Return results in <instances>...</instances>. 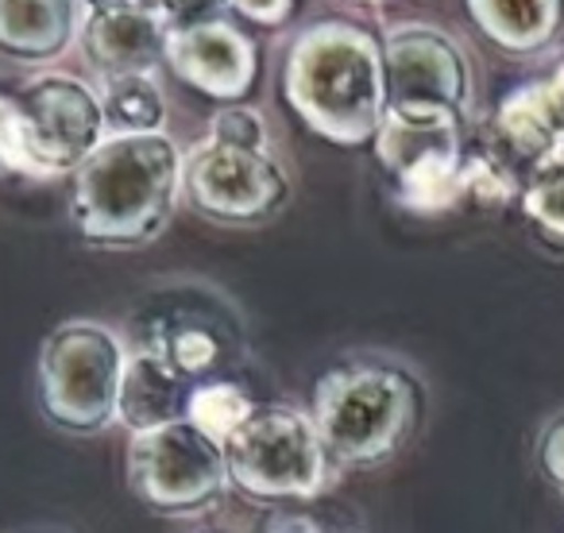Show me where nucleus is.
Segmentation results:
<instances>
[{
	"mask_svg": "<svg viewBox=\"0 0 564 533\" xmlns=\"http://www.w3.org/2000/svg\"><path fill=\"white\" fill-rule=\"evenodd\" d=\"M182 163L166 132H120L74 171L70 213L97 248H140L155 240L182 197Z\"/></svg>",
	"mask_w": 564,
	"mask_h": 533,
	"instance_id": "f257e3e1",
	"label": "nucleus"
},
{
	"mask_svg": "<svg viewBox=\"0 0 564 533\" xmlns=\"http://www.w3.org/2000/svg\"><path fill=\"white\" fill-rule=\"evenodd\" d=\"M286 101L317 135L368 143L387 117L383 51L352 24H317L286 58Z\"/></svg>",
	"mask_w": 564,
	"mask_h": 533,
	"instance_id": "f03ea898",
	"label": "nucleus"
},
{
	"mask_svg": "<svg viewBox=\"0 0 564 533\" xmlns=\"http://www.w3.org/2000/svg\"><path fill=\"white\" fill-rule=\"evenodd\" d=\"M417 383L387 363H345L314 391V425L333 464H379L417 425Z\"/></svg>",
	"mask_w": 564,
	"mask_h": 533,
	"instance_id": "7ed1b4c3",
	"label": "nucleus"
},
{
	"mask_svg": "<svg viewBox=\"0 0 564 533\" xmlns=\"http://www.w3.org/2000/svg\"><path fill=\"white\" fill-rule=\"evenodd\" d=\"M128 345L101 322L74 317L47 333L40 348V399L51 425L97 437L117 422Z\"/></svg>",
	"mask_w": 564,
	"mask_h": 533,
	"instance_id": "20e7f679",
	"label": "nucleus"
},
{
	"mask_svg": "<svg viewBox=\"0 0 564 533\" xmlns=\"http://www.w3.org/2000/svg\"><path fill=\"white\" fill-rule=\"evenodd\" d=\"M228 479L248 499H317L329 487L333 460L314 425V414L299 406H256L225 445Z\"/></svg>",
	"mask_w": 564,
	"mask_h": 533,
	"instance_id": "39448f33",
	"label": "nucleus"
},
{
	"mask_svg": "<svg viewBox=\"0 0 564 533\" xmlns=\"http://www.w3.org/2000/svg\"><path fill=\"white\" fill-rule=\"evenodd\" d=\"M464 120L433 109H387L376 155L394 178V194L414 213H445L464 197Z\"/></svg>",
	"mask_w": 564,
	"mask_h": 533,
	"instance_id": "423d86ee",
	"label": "nucleus"
},
{
	"mask_svg": "<svg viewBox=\"0 0 564 533\" xmlns=\"http://www.w3.org/2000/svg\"><path fill=\"white\" fill-rule=\"evenodd\" d=\"M128 483L151 510L171 518L205 514L225 494V445L205 437L197 425L174 422L163 429L135 433L128 445Z\"/></svg>",
	"mask_w": 564,
	"mask_h": 533,
	"instance_id": "0eeeda50",
	"label": "nucleus"
},
{
	"mask_svg": "<svg viewBox=\"0 0 564 533\" xmlns=\"http://www.w3.org/2000/svg\"><path fill=\"white\" fill-rule=\"evenodd\" d=\"M182 194L217 225H263L291 197V182L271 151L205 140L182 163Z\"/></svg>",
	"mask_w": 564,
	"mask_h": 533,
	"instance_id": "6e6552de",
	"label": "nucleus"
},
{
	"mask_svg": "<svg viewBox=\"0 0 564 533\" xmlns=\"http://www.w3.org/2000/svg\"><path fill=\"white\" fill-rule=\"evenodd\" d=\"M17 101L28 117L32 178L78 171L109 135L101 97L74 74H40L20 89Z\"/></svg>",
	"mask_w": 564,
	"mask_h": 533,
	"instance_id": "1a4fd4ad",
	"label": "nucleus"
},
{
	"mask_svg": "<svg viewBox=\"0 0 564 533\" xmlns=\"http://www.w3.org/2000/svg\"><path fill=\"white\" fill-rule=\"evenodd\" d=\"M387 109H433L468 117L471 70L453 35L430 24H399L383 40Z\"/></svg>",
	"mask_w": 564,
	"mask_h": 533,
	"instance_id": "9d476101",
	"label": "nucleus"
},
{
	"mask_svg": "<svg viewBox=\"0 0 564 533\" xmlns=\"http://www.w3.org/2000/svg\"><path fill=\"white\" fill-rule=\"evenodd\" d=\"M78 12L82 47L109 78L151 74V66L166 58L174 28L155 0H78Z\"/></svg>",
	"mask_w": 564,
	"mask_h": 533,
	"instance_id": "9b49d317",
	"label": "nucleus"
},
{
	"mask_svg": "<svg viewBox=\"0 0 564 533\" xmlns=\"http://www.w3.org/2000/svg\"><path fill=\"white\" fill-rule=\"evenodd\" d=\"M166 63L182 81L217 101H240L256 81V47L225 20L171 32Z\"/></svg>",
	"mask_w": 564,
	"mask_h": 533,
	"instance_id": "f8f14e48",
	"label": "nucleus"
},
{
	"mask_svg": "<svg viewBox=\"0 0 564 533\" xmlns=\"http://www.w3.org/2000/svg\"><path fill=\"white\" fill-rule=\"evenodd\" d=\"M502 159H518L530 171L545 151L564 143V58L538 81L510 89L495 112Z\"/></svg>",
	"mask_w": 564,
	"mask_h": 533,
	"instance_id": "ddd939ff",
	"label": "nucleus"
},
{
	"mask_svg": "<svg viewBox=\"0 0 564 533\" xmlns=\"http://www.w3.org/2000/svg\"><path fill=\"white\" fill-rule=\"evenodd\" d=\"M194 387H197L194 379L174 371L163 356L148 352V348H135L128 356L117 422L128 425L132 437L135 433H151V429H163V425L186 422V406Z\"/></svg>",
	"mask_w": 564,
	"mask_h": 533,
	"instance_id": "4468645a",
	"label": "nucleus"
},
{
	"mask_svg": "<svg viewBox=\"0 0 564 533\" xmlns=\"http://www.w3.org/2000/svg\"><path fill=\"white\" fill-rule=\"evenodd\" d=\"M78 0H0V51L55 58L78 35Z\"/></svg>",
	"mask_w": 564,
	"mask_h": 533,
	"instance_id": "2eb2a0df",
	"label": "nucleus"
},
{
	"mask_svg": "<svg viewBox=\"0 0 564 533\" xmlns=\"http://www.w3.org/2000/svg\"><path fill=\"white\" fill-rule=\"evenodd\" d=\"M476 28L507 55H538L564 24V0H468Z\"/></svg>",
	"mask_w": 564,
	"mask_h": 533,
	"instance_id": "dca6fc26",
	"label": "nucleus"
},
{
	"mask_svg": "<svg viewBox=\"0 0 564 533\" xmlns=\"http://www.w3.org/2000/svg\"><path fill=\"white\" fill-rule=\"evenodd\" d=\"M105 124L112 135L120 132H163L166 101L163 89L151 74H128V78H109L101 97Z\"/></svg>",
	"mask_w": 564,
	"mask_h": 533,
	"instance_id": "f3484780",
	"label": "nucleus"
},
{
	"mask_svg": "<svg viewBox=\"0 0 564 533\" xmlns=\"http://www.w3.org/2000/svg\"><path fill=\"white\" fill-rule=\"evenodd\" d=\"M522 213L541 236L564 243V143L522 174Z\"/></svg>",
	"mask_w": 564,
	"mask_h": 533,
	"instance_id": "a211bd4d",
	"label": "nucleus"
},
{
	"mask_svg": "<svg viewBox=\"0 0 564 533\" xmlns=\"http://www.w3.org/2000/svg\"><path fill=\"white\" fill-rule=\"evenodd\" d=\"M251 414H256V402L248 399L243 387L228 383V379H205V383H197L186 406V422L197 425L217 445H228Z\"/></svg>",
	"mask_w": 564,
	"mask_h": 533,
	"instance_id": "6ab92c4d",
	"label": "nucleus"
},
{
	"mask_svg": "<svg viewBox=\"0 0 564 533\" xmlns=\"http://www.w3.org/2000/svg\"><path fill=\"white\" fill-rule=\"evenodd\" d=\"M148 352L163 356L174 371L189 376L194 383H205L213 368L220 360V337L217 329H205L202 322H171L155 333V340L148 345Z\"/></svg>",
	"mask_w": 564,
	"mask_h": 533,
	"instance_id": "aec40b11",
	"label": "nucleus"
},
{
	"mask_svg": "<svg viewBox=\"0 0 564 533\" xmlns=\"http://www.w3.org/2000/svg\"><path fill=\"white\" fill-rule=\"evenodd\" d=\"M0 174H24V178H32L28 117L17 97H4V94H0Z\"/></svg>",
	"mask_w": 564,
	"mask_h": 533,
	"instance_id": "412c9836",
	"label": "nucleus"
},
{
	"mask_svg": "<svg viewBox=\"0 0 564 533\" xmlns=\"http://www.w3.org/2000/svg\"><path fill=\"white\" fill-rule=\"evenodd\" d=\"M209 140L236 143V148H251V151H271L267 124L251 105H228V109H220L209 120Z\"/></svg>",
	"mask_w": 564,
	"mask_h": 533,
	"instance_id": "4be33fe9",
	"label": "nucleus"
},
{
	"mask_svg": "<svg viewBox=\"0 0 564 533\" xmlns=\"http://www.w3.org/2000/svg\"><path fill=\"white\" fill-rule=\"evenodd\" d=\"M155 4L163 9V17L171 20L174 32H182V28H197V24L217 20L220 4H228V0H155Z\"/></svg>",
	"mask_w": 564,
	"mask_h": 533,
	"instance_id": "5701e85b",
	"label": "nucleus"
},
{
	"mask_svg": "<svg viewBox=\"0 0 564 533\" xmlns=\"http://www.w3.org/2000/svg\"><path fill=\"white\" fill-rule=\"evenodd\" d=\"M538 460H541V471L561 487L564 494V414H556L553 422L545 425L538 440Z\"/></svg>",
	"mask_w": 564,
	"mask_h": 533,
	"instance_id": "b1692460",
	"label": "nucleus"
},
{
	"mask_svg": "<svg viewBox=\"0 0 564 533\" xmlns=\"http://www.w3.org/2000/svg\"><path fill=\"white\" fill-rule=\"evenodd\" d=\"M240 17L256 20V24H282V20L291 17L294 0H228Z\"/></svg>",
	"mask_w": 564,
	"mask_h": 533,
	"instance_id": "393cba45",
	"label": "nucleus"
},
{
	"mask_svg": "<svg viewBox=\"0 0 564 533\" xmlns=\"http://www.w3.org/2000/svg\"><path fill=\"white\" fill-rule=\"evenodd\" d=\"M267 533H322V530H317L306 514H282V518H274Z\"/></svg>",
	"mask_w": 564,
	"mask_h": 533,
	"instance_id": "a878e982",
	"label": "nucleus"
}]
</instances>
